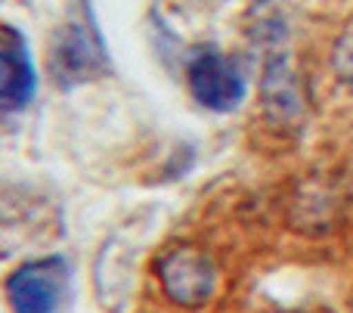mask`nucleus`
I'll return each mask as SVG.
<instances>
[{"label":"nucleus","mask_w":353,"mask_h":313,"mask_svg":"<svg viewBox=\"0 0 353 313\" xmlns=\"http://www.w3.org/2000/svg\"><path fill=\"white\" fill-rule=\"evenodd\" d=\"M50 65H53V74L62 87L78 84V81H87L103 72L105 47L99 41V34L93 31L90 19L72 16L62 25L53 41V59H50Z\"/></svg>","instance_id":"nucleus-1"},{"label":"nucleus","mask_w":353,"mask_h":313,"mask_svg":"<svg viewBox=\"0 0 353 313\" xmlns=\"http://www.w3.org/2000/svg\"><path fill=\"white\" fill-rule=\"evenodd\" d=\"M68 283V267L62 258H43L19 267L6 283L12 313H56Z\"/></svg>","instance_id":"nucleus-2"},{"label":"nucleus","mask_w":353,"mask_h":313,"mask_svg":"<svg viewBox=\"0 0 353 313\" xmlns=\"http://www.w3.org/2000/svg\"><path fill=\"white\" fill-rule=\"evenodd\" d=\"M159 279L165 285L168 298L183 307H201L211 301L217 289V270L211 258L192 245H180L165 254L159 264Z\"/></svg>","instance_id":"nucleus-3"},{"label":"nucleus","mask_w":353,"mask_h":313,"mask_svg":"<svg viewBox=\"0 0 353 313\" xmlns=\"http://www.w3.org/2000/svg\"><path fill=\"white\" fill-rule=\"evenodd\" d=\"M189 90L211 112H232L245 99V78L232 59L217 50H199L189 62Z\"/></svg>","instance_id":"nucleus-4"},{"label":"nucleus","mask_w":353,"mask_h":313,"mask_svg":"<svg viewBox=\"0 0 353 313\" xmlns=\"http://www.w3.org/2000/svg\"><path fill=\"white\" fill-rule=\"evenodd\" d=\"M34 62L19 34L0 37V112H16L34 97Z\"/></svg>","instance_id":"nucleus-5"},{"label":"nucleus","mask_w":353,"mask_h":313,"mask_svg":"<svg viewBox=\"0 0 353 313\" xmlns=\"http://www.w3.org/2000/svg\"><path fill=\"white\" fill-rule=\"evenodd\" d=\"M335 65H338V72H341V78L347 81V87H353V34L344 37L341 53H338Z\"/></svg>","instance_id":"nucleus-6"}]
</instances>
